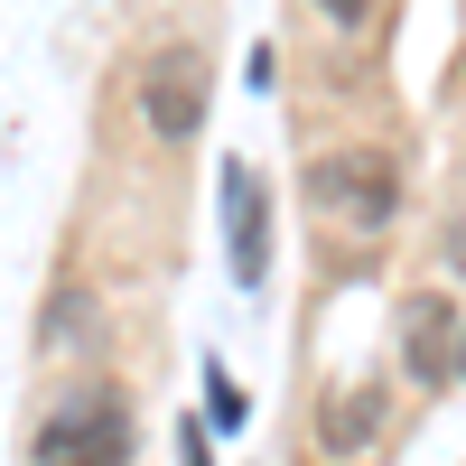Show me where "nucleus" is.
Returning <instances> with one entry per match:
<instances>
[{
  "label": "nucleus",
  "instance_id": "nucleus-1",
  "mask_svg": "<svg viewBox=\"0 0 466 466\" xmlns=\"http://www.w3.org/2000/svg\"><path fill=\"white\" fill-rule=\"evenodd\" d=\"M28 466H131V401L122 392H75L37 420Z\"/></svg>",
  "mask_w": 466,
  "mask_h": 466
},
{
  "label": "nucleus",
  "instance_id": "nucleus-2",
  "mask_svg": "<svg viewBox=\"0 0 466 466\" xmlns=\"http://www.w3.org/2000/svg\"><path fill=\"white\" fill-rule=\"evenodd\" d=\"M308 197H318L327 224H355V233H382L401 215V177L382 149H327L318 168H308Z\"/></svg>",
  "mask_w": 466,
  "mask_h": 466
},
{
  "label": "nucleus",
  "instance_id": "nucleus-3",
  "mask_svg": "<svg viewBox=\"0 0 466 466\" xmlns=\"http://www.w3.org/2000/svg\"><path fill=\"white\" fill-rule=\"evenodd\" d=\"M206 94H215V75H206V47H197V37H187V47H159V56L140 66V122L159 131V140H197Z\"/></svg>",
  "mask_w": 466,
  "mask_h": 466
},
{
  "label": "nucleus",
  "instance_id": "nucleus-4",
  "mask_svg": "<svg viewBox=\"0 0 466 466\" xmlns=\"http://www.w3.org/2000/svg\"><path fill=\"white\" fill-rule=\"evenodd\" d=\"M224 233H233V280L261 289V270H270V206H261L252 168H224Z\"/></svg>",
  "mask_w": 466,
  "mask_h": 466
},
{
  "label": "nucleus",
  "instance_id": "nucleus-5",
  "mask_svg": "<svg viewBox=\"0 0 466 466\" xmlns=\"http://www.w3.org/2000/svg\"><path fill=\"white\" fill-rule=\"evenodd\" d=\"M401 355L420 382H457V308L448 299H410V318H401Z\"/></svg>",
  "mask_w": 466,
  "mask_h": 466
},
{
  "label": "nucleus",
  "instance_id": "nucleus-6",
  "mask_svg": "<svg viewBox=\"0 0 466 466\" xmlns=\"http://www.w3.org/2000/svg\"><path fill=\"white\" fill-rule=\"evenodd\" d=\"M206 401H215V430H243V410H252L243 392H233V373H224V364H206Z\"/></svg>",
  "mask_w": 466,
  "mask_h": 466
},
{
  "label": "nucleus",
  "instance_id": "nucleus-7",
  "mask_svg": "<svg viewBox=\"0 0 466 466\" xmlns=\"http://www.w3.org/2000/svg\"><path fill=\"white\" fill-rule=\"evenodd\" d=\"M75 336H85V299L66 289V299H56V327H47V345H75Z\"/></svg>",
  "mask_w": 466,
  "mask_h": 466
},
{
  "label": "nucleus",
  "instance_id": "nucleus-8",
  "mask_svg": "<svg viewBox=\"0 0 466 466\" xmlns=\"http://www.w3.org/2000/svg\"><path fill=\"white\" fill-rule=\"evenodd\" d=\"M318 10H327L336 28H364V10H373V0H318Z\"/></svg>",
  "mask_w": 466,
  "mask_h": 466
},
{
  "label": "nucleus",
  "instance_id": "nucleus-9",
  "mask_svg": "<svg viewBox=\"0 0 466 466\" xmlns=\"http://www.w3.org/2000/svg\"><path fill=\"white\" fill-rule=\"evenodd\" d=\"M448 261H457V270H466V224H457V233H448Z\"/></svg>",
  "mask_w": 466,
  "mask_h": 466
},
{
  "label": "nucleus",
  "instance_id": "nucleus-10",
  "mask_svg": "<svg viewBox=\"0 0 466 466\" xmlns=\"http://www.w3.org/2000/svg\"><path fill=\"white\" fill-rule=\"evenodd\" d=\"M457 373H466V336H457Z\"/></svg>",
  "mask_w": 466,
  "mask_h": 466
}]
</instances>
